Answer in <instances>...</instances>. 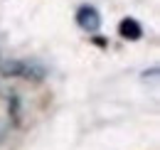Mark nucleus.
<instances>
[{
  "label": "nucleus",
  "mask_w": 160,
  "mask_h": 150,
  "mask_svg": "<svg viewBox=\"0 0 160 150\" xmlns=\"http://www.w3.org/2000/svg\"><path fill=\"white\" fill-rule=\"evenodd\" d=\"M77 25L86 32H96L101 27V15L94 5H81L77 10Z\"/></svg>",
  "instance_id": "f257e3e1"
},
{
  "label": "nucleus",
  "mask_w": 160,
  "mask_h": 150,
  "mask_svg": "<svg viewBox=\"0 0 160 150\" xmlns=\"http://www.w3.org/2000/svg\"><path fill=\"white\" fill-rule=\"evenodd\" d=\"M118 32H121V37H123V39H131V42H136V39L143 37V27H140V22H138V20H133V18L121 20Z\"/></svg>",
  "instance_id": "f03ea898"
},
{
  "label": "nucleus",
  "mask_w": 160,
  "mask_h": 150,
  "mask_svg": "<svg viewBox=\"0 0 160 150\" xmlns=\"http://www.w3.org/2000/svg\"><path fill=\"white\" fill-rule=\"evenodd\" d=\"M2 131H5V128H2V123H0V138H2Z\"/></svg>",
  "instance_id": "7ed1b4c3"
}]
</instances>
